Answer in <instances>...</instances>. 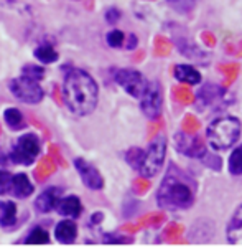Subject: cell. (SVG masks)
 <instances>
[{"instance_id": "cell-8", "label": "cell", "mask_w": 242, "mask_h": 251, "mask_svg": "<svg viewBox=\"0 0 242 251\" xmlns=\"http://www.w3.org/2000/svg\"><path fill=\"white\" fill-rule=\"evenodd\" d=\"M114 79L119 86L124 88L125 93H129L132 98H138V100L142 98L147 84H149V81L142 76V73H138L135 70H129V68L115 71Z\"/></svg>"}, {"instance_id": "cell-10", "label": "cell", "mask_w": 242, "mask_h": 251, "mask_svg": "<svg viewBox=\"0 0 242 251\" xmlns=\"http://www.w3.org/2000/svg\"><path fill=\"white\" fill-rule=\"evenodd\" d=\"M74 167L79 172L81 180L84 182V185L88 188H91V190H101L104 187V178H102L99 170L94 167V165L78 157V159H74Z\"/></svg>"}, {"instance_id": "cell-37", "label": "cell", "mask_w": 242, "mask_h": 251, "mask_svg": "<svg viewBox=\"0 0 242 251\" xmlns=\"http://www.w3.org/2000/svg\"><path fill=\"white\" fill-rule=\"evenodd\" d=\"M137 47V37L133 33L129 35V43H127V50H133Z\"/></svg>"}, {"instance_id": "cell-5", "label": "cell", "mask_w": 242, "mask_h": 251, "mask_svg": "<svg viewBox=\"0 0 242 251\" xmlns=\"http://www.w3.org/2000/svg\"><path fill=\"white\" fill-rule=\"evenodd\" d=\"M40 155V141L35 134L22 136L10 152L12 162L22 165H31Z\"/></svg>"}, {"instance_id": "cell-31", "label": "cell", "mask_w": 242, "mask_h": 251, "mask_svg": "<svg viewBox=\"0 0 242 251\" xmlns=\"http://www.w3.org/2000/svg\"><path fill=\"white\" fill-rule=\"evenodd\" d=\"M203 162L208 165L209 169H216V170H221V159H219L218 155H214V154H208V152H206V154L203 155Z\"/></svg>"}, {"instance_id": "cell-22", "label": "cell", "mask_w": 242, "mask_h": 251, "mask_svg": "<svg viewBox=\"0 0 242 251\" xmlns=\"http://www.w3.org/2000/svg\"><path fill=\"white\" fill-rule=\"evenodd\" d=\"M50 243V235L43 228H33L30 235L25 238V245H48Z\"/></svg>"}, {"instance_id": "cell-32", "label": "cell", "mask_w": 242, "mask_h": 251, "mask_svg": "<svg viewBox=\"0 0 242 251\" xmlns=\"http://www.w3.org/2000/svg\"><path fill=\"white\" fill-rule=\"evenodd\" d=\"M199 127V121L195 118V116L188 114L185 119H183V129L188 132H195L196 129Z\"/></svg>"}, {"instance_id": "cell-36", "label": "cell", "mask_w": 242, "mask_h": 251, "mask_svg": "<svg viewBox=\"0 0 242 251\" xmlns=\"http://www.w3.org/2000/svg\"><path fill=\"white\" fill-rule=\"evenodd\" d=\"M203 42L208 45V47H214V43H216V38H214V35H211L209 31H204V33H203Z\"/></svg>"}, {"instance_id": "cell-30", "label": "cell", "mask_w": 242, "mask_h": 251, "mask_svg": "<svg viewBox=\"0 0 242 251\" xmlns=\"http://www.w3.org/2000/svg\"><path fill=\"white\" fill-rule=\"evenodd\" d=\"M168 2L172 3V7L176 8L178 12L186 13V12H190L193 7H195L196 0H168Z\"/></svg>"}, {"instance_id": "cell-27", "label": "cell", "mask_w": 242, "mask_h": 251, "mask_svg": "<svg viewBox=\"0 0 242 251\" xmlns=\"http://www.w3.org/2000/svg\"><path fill=\"white\" fill-rule=\"evenodd\" d=\"M173 96H175V100L178 102H181V104H190V102H193V94L188 88L176 86L173 89Z\"/></svg>"}, {"instance_id": "cell-33", "label": "cell", "mask_w": 242, "mask_h": 251, "mask_svg": "<svg viewBox=\"0 0 242 251\" xmlns=\"http://www.w3.org/2000/svg\"><path fill=\"white\" fill-rule=\"evenodd\" d=\"M120 19V12L117 8H109V10L106 12V20L109 22V24H115Z\"/></svg>"}, {"instance_id": "cell-12", "label": "cell", "mask_w": 242, "mask_h": 251, "mask_svg": "<svg viewBox=\"0 0 242 251\" xmlns=\"http://www.w3.org/2000/svg\"><path fill=\"white\" fill-rule=\"evenodd\" d=\"M60 194H61V190L56 187L46 188V190L42 192V194L37 197V200H35V207H37L38 212H42V213L51 212V210L55 207H58V203H60V200H61Z\"/></svg>"}, {"instance_id": "cell-18", "label": "cell", "mask_w": 242, "mask_h": 251, "mask_svg": "<svg viewBox=\"0 0 242 251\" xmlns=\"http://www.w3.org/2000/svg\"><path fill=\"white\" fill-rule=\"evenodd\" d=\"M12 194L19 199H26L33 194V185L31 182L28 180V177L25 174H17L13 176V180H12Z\"/></svg>"}, {"instance_id": "cell-7", "label": "cell", "mask_w": 242, "mask_h": 251, "mask_svg": "<svg viewBox=\"0 0 242 251\" xmlns=\"http://www.w3.org/2000/svg\"><path fill=\"white\" fill-rule=\"evenodd\" d=\"M161 104H163V94L158 81H150L147 84L145 91L140 98V109L149 119L155 121L161 114Z\"/></svg>"}, {"instance_id": "cell-11", "label": "cell", "mask_w": 242, "mask_h": 251, "mask_svg": "<svg viewBox=\"0 0 242 251\" xmlns=\"http://www.w3.org/2000/svg\"><path fill=\"white\" fill-rule=\"evenodd\" d=\"M226 238H227V243L242 246V203L236 208V212L232 213L231 220L227 222Z\"/></svg>"}, {"instance_id": "cell-16", "label": "cell", "mask_w": 242, "mask_h": 251, "mask_svg": "<svg viewBox=\"0 0 242 251\" xmlns=\"http://www.w3.org/2000/svg\"><path fill=\"white\" fill-rule=\"evenodd\" d=\"M176 47L178 50H180L183 55H185L188 60L191 61H198V63H206V60H208V55L201 50V48L196 47L195 43L188 42L186 38H176Z\"/></svg>"}, {"instance_id": "cell-3", "label": "cell", "mask_w": 242, "mask_h": 251, "mask_svg": "<svg viewBox=\"0 0 242 251\" xmlns=\"http://www.w3.org/2000/svg\"><path fill=\"white\" fill-rule=\"evenodd\" d=\"M241 121L232 116H222L213 121L206 131V139L214 151H226L239 141Z\"/></svg>"}, {"instance_id": "cell-14", "label": "cell", "mask_w": 242, "mask_h": 251, "mask_svg": "<svg viewBox=\"0 0 242 251\" xmlns=\"http://www.w3.org/2000/svg\"><path fill=\"white\" fill-rule=\"evenodd\" d=\"M76 233H78V228H76V223L73 220H63L55 228V236H56L58 243H61V245L74 243Z\"/></svg>"}, {"instance_id": "cell-9", "label": "cell", "mask_w": 242, "mask_h": 251, "mask_svg": "<svg viewBox=\"0 0 242 251\" xmlns=\"http://www.w3.org/2000/svg\"><path fill=\"white\" fill-rule=\"evenodd\" d=\"M175 149L180 154L193 157V159H203L206 154V146L204 141L199 136H195L193 132H178L175 134Z\"/></svg>"}, {"instance_id": "cell-1", "label": "cell", "mask_w": 242, "mask_h": 251, "mask_svg": "<svg viewBox=\"0 0 242 251\" xmlns=\"http://www.w3.org/2000/svg\"><path fill=\"white\" fill-rule=\"evenodd\" d=\"M196 182L178 165L170 164L156 192V203L165 210H185L195 203Z\"/></svg>"}, {"instance_id": "cell-38", "label": "cell", "mask_w": 242, "mask_h": 251, "mask_svg": "<svg viewBox=\"0 0 242 251\" xmlns=\"http://www.w3.org/2000/svg\"><path fill=\"white\" fill-rule=\"evenodd\" d=\"M101 218H102V213L92 215V223H99V222H101Z\"/></svg>"}, {"instance_id": "cell-28", "label": "cell", "mask_w": 242, "mask_h": 251, "mask_svg": "<svg viewBox=\"0 0 242 251\" xmlns=\"http://www.w3.org/2000/svg\"><path fill=\"white\" fill-rule=\"evenodd\" d=\"M124 38H125V35L120 30H112L107 33V45L112 48H119V47H122Z\"/></svg>"}, {"instance_id": "cell-15", "label": "cell", "mask_w": 242, "mask_h": 251, "mask_svg": "<svg viewBox=\"0 0 242 251\" xmlns=\"http://www.w3.org/2000/svg\"><path fill=\"white\" fill-rule=\"evenodd\" d=\"M81 212H83V205H81V200L74 195L65 197L58 203V213L63 215V217L78 218Z\"/></svg>"}, {"instance_id": "cell-39", "label": "cell", "mask_w": 242, "mask_h": 251, "mask_svg": "<svg viewBox=\"0 0 242 251\" xmlns=\"http://www.w3.org/2000/svg\"><path fill=\"white\" fill-rule=\"evenodd\" d=\"M241 45H242V43H241Z\"/></svg>"}, {"instance_id": "cell-13", "label": "cell", "mask_w": 242, "mask_h": 251, "mask_svg": "<svg viewBox=\"0 0 242 251\" xmlns=\"http://www.w3.org/2000/svg\"><path fill=\"white\" fill-rule=\"evenodd\" d=\"M224 96H226V88L218 86V84H211V83H206L203 88H199V93H198V100L201 101L203 106L218 104L219 101L224 100Z\"/></svg>"}, {"instance_id": "cell-21", "label": "cell", "mask_w": 242, "mask_h": 251, "mask_svg": "<svg viewBox=\"0 0 242 251\" xmlns=\"http://www.w3.org/2000/svg\"><path fill=\"white\" fill-rule=\"evenodd\" d=\"M227 167H229V172L232 176H242V144L237 149L232 151V154L229 155Z\"/></svg>"}, {"instance_id": "cell-29", "label": "cell", "mask_w": 242, "mask_h": 251, "mask_svg": "<svg viewBox=\"0 0 242 251\" xmlns=\"http://www.w3.org/2000/svg\"><path fill=\"white\" fill-rule=\"evenodd\" d=\"M12 180L13 176H10L7 170H0V195L8 194L12 190Z\"/></svg>"}, {"instance_id": "cell-20", "label": "cell", "mask_w": 242, "mask_h": 251, "mask_svg": "<svg viewBox=\"0 0 242 251\" xmlns=\"http://www.w3.org/2000/svg\"><path fill=\"white\" fill-rule=\"evenodd\" d=\"M33 55L37 56V60L44 63V65H50V63L58 61V53L50 45H42V47H38L37 50L33 51Z\"/></svg>"}, {"instance_id": "cell-26", "label": "cell", "mask_w": 242, "mask_h": 251, "mask_svg": "<svg viewBox=\"0 0 242 251\" xmlns=\"http://www.w3.org/2000/svg\"><path fill=\"white\" fill-rule=\"evenodd\" d=\"M22 75L40 81V79H43V76H44V70L42 68V66H37V65H26L22 68Z\"/></svg>"}, {"instance_id": "cell-19", "label": "cell", "mask_w": 242, "mask_h": 251, "mask_svg": "<svg viewBox=\"0 0 242 251\" xmlns=\"http://www.w3.org/2000/svg\"><path fill=\"white\" fill-rule=\"evenodd\" d=\"M0 225L3 228L13 226L17 222V205L13 201H2L0 203Z\"/></svg>"}, {"instance_id": "cell-34", "label": "cell", "mask_w": 242, "mask_h": 251, "mask_svg": "<svg viewBox=\"0 0 242 251\" xmlns=\"http://www.w3.org/2000/svg\"><path fill=\"white\" fill-rule=\"evenodd\" d=\"M219 70H221L224 75H229L234 78L237 75V71H239V66L237 65H222V66H219Z\"/></svg>"}, {"instance_id": "cell-17", "label": "cell", "mask_w": 242, "mask_h": 251, "mask_svg": "<svg viewBox=\"0 0 242 251\" xmlns=\"http://www.w3.org/2000/svg\"><path fill=\"white\" fill-rule=\"evenodd\" d=\"M173 75L178 81L185 84H198L201 81V75L196 68H193L191 65H176L173 68Z\"/></svg>"}, {"instance_id": "cell-4", "label": "cell", "mask_w": 242, "mask_h": 251, "mask_svg": "<svg viewBox=\"0 0 242 251\" xmlns=\"http://www.w3.org/2000/svg\"><path fill=\"white\" fill-rule=\"evenodd\" d=\"M165 155H167V139L163 136H156L154 141L150 142L145 154H143V160L140 164V169H138L142 177H145V178L155 177L161 170Z\"/></svg>"}, {"instance_id": "cell-2", "label": "cell", "mask_w": 242, "mask_h": 251, "mask_svg": "<svg viewBox=\"0 0 242 251\" xmlns=\"http://www.w3.org/2000/svg\"><path fill=\"white\" fill-rule=\"evenodd\" d=\"M63 100L76 116L91 114L97 106L99 88L94 78L84 70H69L63 81Z\"/></svg>"}, {"instance_id": "cell-35", "label": "cell", "mask_w": 242, "mask_h": 251, "mask_svg": "<svg viewBox=\"0 0 242 251\" xmlns=\"http://www.w3.org/2000/svg\"><path fill=\"white\" fill-rule=\"evenodd\" d=\"M181 231H183V228L180 225H175V223H172V225L168 226V230H167V235L170 236V238H173V241H175V238H176Z\"/></svg>"}, {"instance_id": "cell-24", "label": "cell", "mask_w": 242, "mask_h": 251, "mask_svg": "<svg viewBox=\"0 0 242 251\" xmlns=\"http://www.w3.org/2000/svg\"><path fill=\"white\" fill-rule=\"evenodd\" d=\"M143 154H145V151L138 149V147H133V149L127 151V154H125V160H127L133 169L138 170L140 169L142 160H143Z\"/></svg>"}, {"instance_id": "cell-23", "label": "cell", "mask_w": 242, "mask_h": 251, "mask_svg": "<svg viewBox=\"0 0 242 251\" xmlns=\"http://www.w3.org/2000/svg\"><path fill=\"white\" fill-rule=\"evenodd\" d=\"M3 119H5V123L12 129H20L22 124H23V116H22V113L17 107H8L5 113H3Z\"/></svg>"}, {"instance_id": "cell-25", "label": "cell", "mask_w": 242, "mask_h": 251, "mask_svg": "<svg viewBox=\"0 0 242 251\" xmlns=\"http://www.w3.org/2000/svg\"><path fill=\"white\" fill-rule=\"evenodd\" d=\"M102 241H104L106 245H127V243H132L133 238H131V236L115 235V233H104Z\"/></svg>"}, {"instance_id": "cell-6", "label": "cell", "mask_w": 242, "mask_h": 251, "mask_svg": "<svg viewBox=\"0 0 242 251\" xmlns=\"http://www.w3.org/2000/svg\"><path fill=\"white\" fill-rule=\"evenodd\" d=\"M10 91L13 96L19 98L20 101L28 102V104H37L43 100V89L40 86V81L37 79H31L28 76L22 75L20 78H15L10 81Z\"/></svg>"}]
</instances>
